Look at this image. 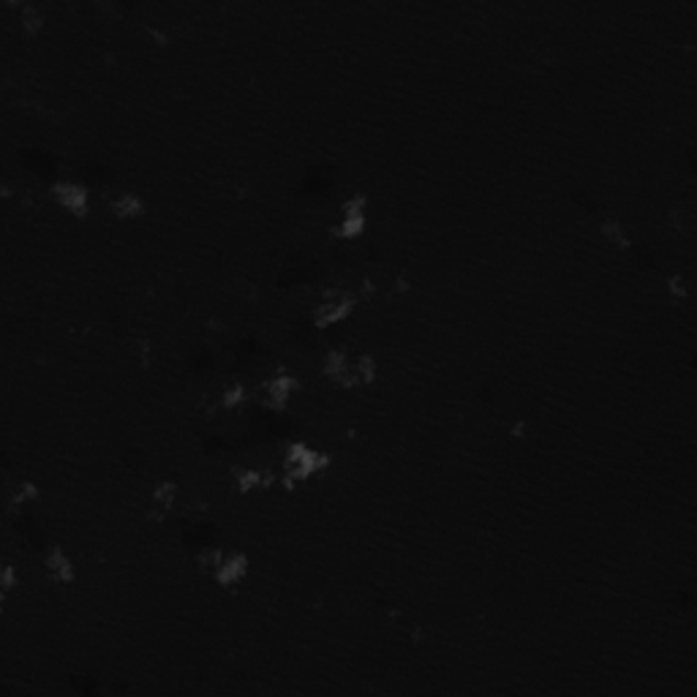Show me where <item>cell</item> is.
I'll return each instance as SVG.
<instances>
[{
    "label": "cell",
    "instance_id": "6da1fadb",
    "mask_svg": "<svg viewBox=\"0 0 697 697\" xmlns=\"http://www.w3.org/2000/svg\"><path fill=\"white\" fill-rule=\"evenodd\" d=\"M333 466V456L325 447L308 439H292L283 445L279 458V485L283 491H300L325 477Z\"/></svg>",
    "mask_w": 697,
    "mask_h": 697
},
{
    "label": "cell",
    "instance_id": "7a4b0ae2",
    "mask_svg": "<svg viewBox=\"0 0 697 697\" xmlns=\"http://www.w3.org/2000/svg\"><path fill=\"white\" fill-rule=\"evenodd\" d=\"M357 308H360V300H357L355 286H349V283H327L311 303L308 322L316 333L338 344V333H341L344 325L355 319Z\"/></svg>",
    "mask_w": 697,
    "mask_h": 697
},
{
    "label": "cell",
    "instance_id": "3957f363",
    "mask_svg": "<svg viewBox=\"0 0 697 697\" xmlns=\"http://www.w3.org/2000/svg\"><path fill=\"white\" fill-rule=\"evenodd\" d=\"M300 376L289 368H276V371L265 373L262 379L254 387V404L265 412H276V415H283V412L292 409L294 398L300 393Z\"/></svg>",
    "mask_w": 697,
    "mask_h": 697
},
{
    "label": "cell",
    "instance_id": "277c9868",
    "mask_svg": "<svg viewBox=\"0 0 697 697\" xmlns=\"http://www.w3.org/2000/svg\"><path fill=\"white\" fill-rule=\"evenodd\" d=\"M47 194L53 200V205L60 213L71 215V218L85 221L93 215L95 210V194L85 180L79 178H58L47 186Z\"/></svg>",
    "mask_w": 697,
    "mask_h": 697
},
{
    "label": "cell",
    "instance_id": "5b68a950",
    "mask_svg": "<svg viewBox=\"0 0 697 697\" xmlns=\"http://www.w3.org/2000/svg\"><path fill=\"white\" fill-rule=\"evenodd\" d=\"M371 229V202L362 191H351L347 200L338 205L336 224H333V235L338 240L357 243L368 235Z\"/></svg>",
    "mask_w": 697,
    "mask_h": 697
},
{
    "label": "cell",
    "instance_id": "8992f818",
    "mask_svg": "<svg viewBox=\"0 0 697 697\" xmlns=\"http://www.w3.org/2000/svg\"><path fill=\"white\" fill-rule=\"evenodd\" d=\"M38 575L44 581L55 583V586L71 588L77 586L79 577H82V570H79V559L77 553L71 551L64 542H49L42 551V559H38Z\"/></svg>",
    "mask_w": 697,
    "mask_h": 697
},
{
    "label": "cell",
    "instance_id": "52a82bcc",
    "mask_svg": "<svg viewBox=\"0 0 697 697\" xmlns=\"http://www.w3.org/2000/svg\"><path fill=\"white\" fill-rule=\"evenodd\" d=\"M95 200H99V205L110 213V218L121 221V224H134V221H142L150 213L147 196L134 189L106 191V194H95Z\"/></svg>",
    "mask_w": 697,
    "mask_h": 697
},
{
    "label": "cell",
    "instance_id": "ba28073f",
    "mask_svg": "<svg viewBox=\"0 0 697 697\" xmlns=\"http://www.w3.org/2000/svg\"><path fill=\"white\" fill-rule=\"evenodd\" d=\"M251 572L254 559L246 548H226L224 559H221L218 570L213 575V583L224 588V592H237V588H243L251 581Z\"/></svg>",
    "mask_w": 697,
    "mask_h": 697
},
{
    "label": "cell",
    "instance_id": "9c48e42d",
    "mask_svg": "<svg viewBox=\"0 0 697 697\" xmlns=\"http://www.w3.org/2000/svg\"><path fill=\"white\" fill-rule=\"evenodd\" d=\"M183 496H186L183 483L175 477H158L156 483L150 485V491H147V502H150L153 513L164 520L172 518V515L178 513Z\"/></svg>",
    "mask_w": 697,
    "mask_h": 697
}]
</instances>
